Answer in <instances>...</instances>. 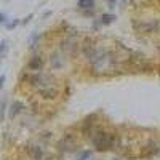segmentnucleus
<instances>
[{
    "label": "nucleus",
    "instance_id": "f257e3e1",
    "mask_svg": "<svg viewBox=\"0 0 160 160\" xmlns=\"http://www.w3.org/2000/svg\"><path fill=\"white\" fill-rule=\"evenodd\" d=\"M117 138H118V133L104 127L102 123L91 133V136L87 139L91 144V149L95 152L99 154H106V152H112L117 148Z\"/></svg>",
    "mask_w": 160,
    "mask_h": 160
},
{
    "label": "nucleus",
    "instance_id": "f03ea898",
    "mask_svg": "<svg viewBox=\"0 0 160 160\" xmlns=\"http://www.w3.org/2000/svg\"><path fill=\"white\" fill-rule=\"evenodd\" d=\"M80 135L77 128L75 130H68L64 131L61 138L56 141L55 144V151L59 157H64V155H69V154H74L78 151V146H80Z\"/></svg>",
    "mask_w": 160,
    "mask_h": 160
},
{
    "label": "nucleus",
    "instance_id": "7ed1b4c3",
    "mask_svg": "<svg viewBox=\"0 0 160 160\" xmlns=\"http://www.w3.org/2000/svg\"><path fill=\"white\" fill-rule=\"evenodd\" d=\"M22 152L31 160H53V154L50 152L48 146L40 142L38 139L26 142L22 146Z\"/></svg>",
    "mask_w": 160,
    "mask_h": 160
},
{
    "label": "nucleus",
    "instance_id": "20e7f679",
    "mask_svg": "<svg viewBox=\"0 0 160 160\" xmlns=\"http://www.w3.org/2000/svg\"><path fill=\"white\" fill-rule=\"evenodd\" d=\"M99 125H101L99 114L98 112H91L85 118L80 120V123L77 125V131H78V135H80L82 139H88L91 136V133L95 131Z\"/></svg>",
    "mask_w": 160,
    "mask_h": 160
},
{
    "label": "nucleus",
    "instance_id": "39448f33",
    "mask_svg": "<svg viewBox=\"0 0 160 160\" xmlns=\"http://www.w3.org/2000/svg\"><path fill=\"white\" fill-rule=\"evenodd\" d=\"M48 61V66H50V71L55 74V72H61L68 68L69 64V58L64 55V53L59 50V48H55L47 58Z\"/></svg>",
    "mask_w": 160,
    "mask_h": 160
},
{
    "label": "nucleus",
    "instance_id": "423d86ee",
    "mask_svg": "<svg viewBox=\"0 0 160 160\" xmlns=\"http://www.w3.org/2000/svg\"><path fill=\"white\" fill-rule=\"evenodd\" d=\"M35 93L38 95V98L42 99V101H47V102H55V101H58V98L61 96V83H59V78L55 80V82H51V83H48L47 87L37 90Z\"/></svg>",
    "mask_w": 160,
    "mask_h": 160
},
{
    "label": "nucleus",
    "instance_id": "0eeeda50",
    "mask_svg": "<svg viewBox=\"0 0 160 160\" xmlns=\"http://www.w3.org/2000/svg\"><path fill=\"white\" fill-rule=\"evenodd\" d=\"M66 56H68L69 59L71 58H75L78 55V50H80V43H78V40L75 38V35H68V37H64L61 38V42H59V47H58Z\"/></svg>",
    "mask_w": 160,
    "mask_h": 160
},
{
    "label": "nucleus",
    "instance_id": "6e6552de",
    "mask_svg": "<svg viewBox=\"0 0 160 160\" xmlns=\"http://www.w3.org/2000/svg\"><path fill=\"white\" fill-rule=\"evenodd\" d=\"M45 66H47V59L40 51H32V55L28 58V62H26V71H31V72H42L45 71Z\"/></svg>",
    "mask_w": 160,
    "mask_h": 160
},
{
    "label": "nucleus",
    "instance_id": "1a4fd4ad",
    "mask_svg": "<svg viewBox=\"0 0 160 160\" xmlns=\"http://www.w3.org/2000/svg\"><path fill=\"white\" fill-rule=\"evenodd\" d=\"M139 149H141V154H139L141 158H152V157L160 154V144L155 139L149 138L144 144H141Z\"/></svg>",
    "mask_w": 160,
    "mask_h": 160
},
{
    "label": "nucleus",
    "instance_id": "9d476101",
    "mask_svg": "<svg viewBox=\"0 0 160 160\" xmlns=\"http://www.w3.org/2000/svg\"><path fill=\"white\" fill-rule=\"evenodd\" d=\"M77 10L87 18H93L96 13V0H77Z\"/></svg>",
    "mask_w": 160,
    "mask_h": 160
},
{
    "label": "nucleus",
    "instance_id": "9b49d317",
    "mask_svg": "<svg viewBox=\"0 0 160 160\" xmlns=\"http://www.w3.org/2000/svg\"><path fill=\"white\" fill-rule=\"evenodd\" d=\"M24 112H26V104L19 99L11 101V104L8 106V118L10 120H15L16 117L22 115Z\"/></svg>",
    "mask_w": 160,
    "mask_h": 160
},
{
    "label": "nucleus",
    "instance_id": "f8f14e48",
    "mask_svg": "<svg viewBox=\"0 0 160 160\" xmlns=\"http://www.w3.org/2000/svg\"><path fill=\"white\" fill-rule=\"evenodd\" d=\"M93 155H95V151L90 149V148H85V149H78L75 152V157L74 160H91Z\"/></svg>",
    "mask_w": 160,
    "mask_h": 160
},
{
    "label": "nucleus",
    "instance_id": "ddd939ff",
    "mask_svg": "<svg viewBox=\"0 0 160 160\" xmlns=\"http://www.w3.org/2000/svg\"><path fill=\"white\" fill-rule=\"evenodd\" d=\"M40 40H42V35H40L38 32H32L29 40H28V45L31 48V51H38V45H40Z\"/></svg>",
    "mask_w": 160,
    "mask_h": 160
},
{
    "label": "nucleus",
    "instance_id": "4468645a",
    "mask_svg": "<svg viewBox=\"0 0 160 160\" xmlns=\"http://www.w3.org/2000/svg\"><path fill=\"white\" fill-rule=\"evenodd\" d=\"M37 139H38L40 142H43V144L50 146V142L53 141V131H50V130H43V131H40L38 135H37Z\"/></svg>",
    "mask_w": 160,
    "mask_h": 160
},
{
    "label": "nucleus",
    "instance_id": "2eb2a0df",
    "mask_svg": "<svg viewBox=\"0 0 160 160\" xmlns=\"http://www.w3.org/2000/svg\"><path fill=\"white\" fill-rule=\"evenodd\" d=\"M115 19H117V16L114 15V13H102V15L99 16V22L102 26H111Z\"/></svg>",
    "mask_w": 160,
    "mask_h": 160
},
{
    "label": "nucleus",
    "instance_id": "dca6fc26",
    "mask_svg": "<svg viewBox=\"0 0 160 160\" xmlns=\"http://www.w3.org/2000/svg\"><path fill=\"white\" fill-rule=\"evenodd\" d=\"M7 51H8V40H2V42H0V64H2Z\"/></svg>",
    "mask_w": 160,
    "mask_h": 160
},
{
    "label": "nucleus",
    "instance_id": "f3484780",
    "mask_svg": "<svg viewBox=\"0 0 160 160\" xmlns=\"http://www.w3.org/2000/svg\"><path fill=\"white\" fill-rule=\"evenodd\" d=\"M8 112V104H7V99H2L0 101V122L5 120V114Z\"/></svg>",
    "mask_w": 160,
    "mask_h": 160
},
{
    "label": "nucleus",
    "instance_id": "a211bd4d",
    "mask_svg": "<svg viewBox=\"0 0 160 160\" xmlns=\"http://www.w3.org/2000/svg\"><path fill=\"white\" fill-rule=\"evenodd\" d=\"M19 24H21V19L13 18V19H10V21H7V22H5V28H7L8 31H13V29H16Z\"/></svg>",
    "mask_w": 160,
    "mask_h": 160
},
{
    "label": "nucleus",
    "instance_id": "6ab92c4d",
    "mask_svg": "<svg viewBox=\"0 0 160 160\" xmlns=\"http://www.w3.org/2000/svg\"><path fill=\"white\" fill-rule=\"evenodd\" d=\"M101 22H99V19H93V24H91V29H93V32H99V29H101Z\"/></svg>",
    "mask_w": 160,
    "mask_h": 160
},
{
    "label": "nucleus",
    "instance_id": "aec40b11",
    "mask_svg": "<svg viewBox=\"0 0 160 160\" xmlns=\"http://www.w3.org/2000/svg\"><path fill=\"white\" fill-rule=\"evenodd\" d=\"M5 82H7V75L2 74V75H0V93H2V90H3V87H5Z\"/></svg>",
    "mask_w": 160,
    "mask_h": 160
},
{
    "label": "nucleus",
    "instance_id": "412c9836",
    "mask_svg": "<svg viewBox=\"0 0 160 160\" xmlns=\"http://www.w3.org/2000/svg\"><path fill=\"white\" fill-rule=\"evenodd\" d=\"M34 18V15H32V13H31V15H28V16H26L22 21H21V26H26V24H28V22H31V19Z\"/></svg>",
    "mask_w": 160,
    "mask_h": 160
},
{
    "label": "nucleus",
    "instance_id": "4be33fe9",
    "mask_svg": "<svg viewBox=\"0 0 160 160\" xmlns=\"http://www.w3.org/2000/svg\"><path fill=\"white\" fill-rule=\"evenodd\" d=\"M7 21H8L7 15H5V13H2V11H0V24H5Z\"/></svg>",
    "mask_w": 160,
    "mask_h": 160
},
{
    "label": "nucleus",
    "instance_id": "5701e85b",
    "mask_svg": "<svg viewBox=\"0 0 160 160\" xmlns=\"http://www.w3.org/2000/svg\"><path fill=\"white\" fill-rule=\"evenodd\" d=\"M106 2L109 3V7H111V8H114V7H115V2H117V0H106Z\"/></svg>",
    "mask_w": 160,
    "mask_h": 160
},
{
    "label": "nucleus",
    "instance_id": "b1692460",
    "mask_svg": "<svg viewBox=\"0 0 160 160\" xmlns=\"http://www.w3.org/2000/svg\"><path fill=\"white\" fill-rule=\"evenodd\" d=\"M112 160H120V158H112Z\"/></svg>",
    "mask_w": 160,
    "mask_h": 160
},
{
    "label": "nucleus",
    "instance_id": "393cba45",
    "mask_svg": "<svg viewBox=\"0 0 160 160\" xmlns=\"http://www.w3.org/2000/svg\"><path fill=\"white\" fill-rule=\"evenodd\" d=\"M91 160H95V158H91Z\"/></svg>",
    "mask_w": 160,
    "mask_h": 160
}]
</instances>
